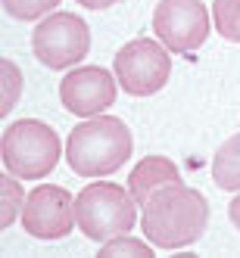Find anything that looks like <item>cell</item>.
<instances>
[{
    "instance_id": "cell-15",
    "label": "cell",
    "mask_w": 240,
    "mask_h": 258,
    "mask_svg": "<svg viewBox=\"0 0 240 258\" xmlns=\"http://www.w3.org/2000/svg\"><path fill=\"white\" fill-rule=\"evenodd\" d=\"M4 10L19 22H31V19H41L50 10L60 7V0H0Z\"/></svg>"
},
{
    "instance_id": "cell-17",
    "label": "cell",
    "mask_w": 240,
    "mask_h": 258,
    "mask_svg": "<svg viewBox=\"0 0 240 258\" xmlns=\"http://www.w3.org/2000/svg\"><path fill=\"white\" fill-rule=\"evenodd\" d=\"M75 4H81L87 10H109L113 4H119V0H75Z\"/></svg>"
},
{
    "instance_id": "cell-13",
    "label": "cell",
    "mask_w": 240,
    "mask_h": 258,
    "mask_svg": "<svg viewBox=\"0 0 240 258\" xmlns=\"http://www.w3.org/2000/svg\"><path fill=\"white\" fill-rule=\"evenodd\" d=\"M212 19L221 38L231 44H240V0H215Z\"/></svg>"
},
{
    "instance_id": "cell-3",
    "label": "cell",
    "mask_w": 240,
    "mask_h": 258,
    "mask_svg": "<svg viewBox=\"0 0 240 258\" xmlns=\"http://www.w3.org/2000/svg\"><path fill=\"white\" fill-rule=\"evenodd\" d=\"M137 221V199L119 183H87L75 196V224L94 243L122 236Z\"/></svg>"
},
{
    "instance_id": "cell-6",
    "label": "cell",
    "mask_w": 240,
    "mask_h": 258,
    "mask_svg": "<svg viewBox=\"0 0 240 258\" xmlns=\"http://www.w3.org/2000/svg\"><path fill=\"white\" fill-rule=\"evenodd\" d=\"M116 78L131 97H150L159 94L172 75V59L165 44H156L150 38H134L116 53Z\"/></svg>"
},
{
    "instance_id": "cell-18",
    "label": "cell",
    "mask_w": 240,
    "mask_h": 258,
    "mask_svg": "<svg viewBox=\"0 0 240 258\" xmlns=\"http://www.w3.org/2000/svg\"><path fill=\"white\" fill-rule=\"evenodd\" d=\"M228 215H231V224L240 230V196H234V202L228 206Z\"/></svg>"
},
{
    "instance_id": "cell-8",
    "label": "cell",
    "mask_w": 240,
    "mask_h": 258,
    "mask_svg": "<svg viewBox=\"0 0 240 258\" xmlns=\"http://www.w3.org/2000/svg\"><path fill=\"white\" fill-rule=\"evenodd\" d=\"M75 224V199L66 187L41 183L25 196L22 227L34 239H63Z\"/></svg>"
},
{
    "instance_id": "cell-5",
    "label": "cell",
    "mask_w": 240,
    "mask_h": 258,
    "mask_svg": "<svg viewBox=\"0 0 240 258\" xmlns=\"http://www.w3.org/2000/svg\"><path fill=\"white\" fill-rule=\"evenodd\" d=\"M31 50L41 66L60 72L81 62L90 50V31L87 22L75 13H50L47 19L34 28Z\"/></svg>"
},
{
    "instance_id": "cell-14",
    "label": "cell",
    "mask_w": 240,
    "mask_h": 258,
    "mask_svg": "<svg viewBox=\"0 0 240 258\" xmlns=\"http://www.w3.org/2000/svg\"><path fill=\"white\" fill-rule=\"evenodd\" d=\"M103 258H125V255H131V258H153V246H150V239H134V236H113V239H106V246L100 249Z\"/></svg>"
},
{
    "instance_id": "cell-12",
    "label": "cell",
    "mask_w": 240,
    "mask_h": 258,
    "mask_svg": "<svg viewBox=\"0 0 240 258\" xmlns=\"http://www.w3.org/2000/svg\"><path fill=\"white\" fill-rule=\"evenodd\" d=\"M25 209V196H22V187L16 183V174H4L0 177V227H10L16 215H22Z\"/></svg>"
},
{
    "instance_id": "cell-1",
    "label": "cell",
    "mask_w": 240,
    "mask_h": 258,
    "mask_svg": "<svg viewBox=\"0 0 240 258\" xmlns=\"http://www.w3.org/2000/svg\"><path fill=\"white\" fill-rule=\"evenodd\" d=\"M209 224V199L194 187L169 183L143 202L140 227L156 249H184Z\"/></svg>"
},
{
    "instance_id": "cell-10",
    "label": "cell",
    "mask_w": 240,
    "mask_h": 258,
    "mask_svg": "<svg viewBox=\"0 0 240 258\" xmlns=\"http://www.w3.org/2000/svg\"><path fill=\"white\" fill-rule=\"evenodd\" d=\"M169 183H181V171L175 168V162L165 159V156H147L134 165V171L128 174V190L137 199V206H143L156 190L169 187Z\"/></svg>"
},
{
    "instance_id": "cell-2",
    "label": "cell",
    "mask_w": 240,
    "mask_h": 258,
    "mask_svg": "<svg viewBox=\"0 0 240 258\" xmlns=\"http://www.w3.org/2000/svg\"><path fill=\"white\" fill-rule=\"evenodd\" d=\"M131 131L116 115H94L72 127L66 143V162L78 177H106L119 171L131 156Z\"/></svg>"
},
{
    "instance_id": "cell-11",
    "label": "cell",
    "mask_w": 240,
    "mask_h": 258,
    "mask_svg": "<svg viewBox=\"0 0 240 258\" xmlns=\"http://www.w3.org/2000/svg\"><path fill=\"white\" fill-rule=\"evenodd\" d=\"M212 180L221 190H240V134L228 137L212 159Z\"/></svg>"
},
{
    "instance_id": "cell-16",
    "label": "cell",
    "mask_w": 240,
    "mask_h": 258,
    "mask_svg": "<svg viewBox=\"0 0 240 258\" xmlns=\"http://www.w3.org/2000/svg\"><path fill=\"white\" fill-rule=\"evenodd\" d=\"M0 75H4V103H0V115H10L16 100L22 90V72L16 69L13 59H0Z\"/></svg>"
},
{
    "instance_id": "cell-4",
    "label": "cell",
    "mask_w": 240,
    "mask_h": 258,
    "mask_svg": "<svg viewBox=\"0 0 240 258\" xmlns=\"http://www.w3.org/2000/svg\"><path fill=\"white\" fill-rule=\"evenodd\" d=\"M0 153H4V165L10 174L25 180H41L57 168L63 150H60V137L50 124L38 118H22L4 131Z\"/></svg>"
},
{
    "instance_id": "cell-7",
    "label": "cell",
    "mask_w": 240,
    "mask_h": 258,
    "mask_svg": "<svg viewBox=\"0 0 240 258\" xmlns=\"http://www.w3.org/2000/svg\"><path fill=\"white\" fill-rule=\"evenodd\" d=\"M153 31L172 53H190L209 38V10L200 0H159Z\"/></svg>"
},
{
    "instance_id": "cell-9",
    "label": "cell",
    "mask_w": 240,
    "mask_h": 258,
    "mask_svg": "<svg viewBox=\"0 0 240 258\" xmlns=\"http://www.w3.org/2000/svg\"><path fill=\"white\" fill-rule=\"evenodd\" d=\"M116 81L106 69L100 66H81L72 69L69 75L60 81V100L72 115L94 118L103 109L116 103Z\"/></svg>"
}]
</instances>
